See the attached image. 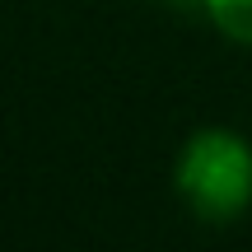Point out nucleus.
I'll return each instance as SVG.
<instances>
[{
  "label": "nucleus",
  "instance_id": "nucleus-3",
  "mask_svg": "<svg viewBox=\"0 0 252 252\" xmlns=\"http://www.w3.org/2000/svg\"><path fill=\"white\" fill-rule=\"evenodd\" d=\"M173 5H196V9H206V0H173Z\"/></svg>",
  "mask_w": 252,
  "mask_h": 252
},
{
  "label": "nucleus",
  "instance_id": "nucleus-2",
  "mask_svg": "<svg viewBox=\"0 0 252 252\" xmlns=\"http://www.w3.org/2000/svg\"><path fill=\"white\" fill-rule=\"evenodd\" d=\"M206 19L238 47H252V0H206Z\"/></svg>",
  "mask_w": 252,
  "mask_h": 252
},
{
  "label": "nucleus",
  "instance_id": "nucleus-1",
  "mask_svg": "<svg viewBox=\"0 0 252 252\" xmlns=\"http://www.w3.org/2000/svg\"><path fill=\"white\" fill-rule=\"evenodd\" d=\"M182 206L206 224H229L252 206V145L229 126H201L182 140L173 163Z\"/></svg>",
  "mask_w": 252,
  "mask_h": 252
}]
</instances>
